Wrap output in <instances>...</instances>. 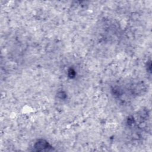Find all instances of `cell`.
Instances as JSON below:
<instances>
[{"label": "cell", "mask_w": 152, "mask_h": 152, "mask_svg": "<svg viewBox=\"0 0 152 152\" xmlns=\"http://www.w3.org/2000/svg\"><path fill=\"white\" fill-rule=\"evenodd\" d=\"M35 147L38 150H43L46 148H48L50 147V145L45 140H39L38 141L35 145Z\"/></svg>", "instance_id": "1"}]
</instances>
